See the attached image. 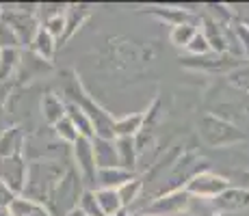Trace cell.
<instances>
[{
    "instance_id": "19",
    "label": "cell",
    "mask_w": 249,
    "mask_h": 216,
    "mask_svg": "<svg viewBox=\"0 0 249 216\" xmlns=\"http://www.w3.org/2000/svg\"><path fill=\"white\" fill-rule=\"evenodd\" d=\"M115 145H117V156H119V166L126 171L135 173L137 169V160H139V145L137 138H126L119 136L115 138Z\"/></svg>"
},
{
    "instance_id": "6",
    "label": "cell",
    "mask_w": 249,
    "mask_h": 216,
    "mask_svg": "<svg viewBox=\"0 0 249 216\" xmlns=\"http://www.w3.org/2000/svg\"><path fill=\"white\" fill-rule=\"evenodd\" d=\"M71 156H74L76 173L80 175L83 184H87L89 190H95V184H98V165H95V153H93L91 138L80 136L71 145Z\"/></svg>"
},
{
    "instance_id": "10",
    "label": "cell",
    "mask_w": 249,
    "mask_h": 216,
    "mask_svg": "<svg viewBox=\"0 0 249 216\" xmlns=\"http://www.w3.org/2000/svg\"><path fill=\"white\" fill-rule=\"evenodd\" d=\"M2 22H7L9 26L16 31V35H18V39H20L22 46H31L33 39H35V35L39 33V28H41V26H37L35 9L9 13V16L2 17Z\"/></svg>"
},
{
    "instance_id": "30",
    "label": "cell",
    "mask_w": 249,
    "mask_h": 216,
    "mask_svg": "<svg viewBox=\"0 0 249 216\" xmlns=\"http://www.w3.org/2000/svg\"><path fill=\"white\" fill-rule=\"evenodd\" d=\"M186 52H189L191 56H206V54H210L213 50H210V46H208V41H206V37L197 31V35L193 37V41L186 46Z\"/></svg>"
},
{
    "instance_id": "4",
    "label": "cell",
    "mask_w": 249,
    "mask_h": 216,
    "mask_svg": "<svg viewBox=\"0 0 249 216\" xmlns=\"http://www.w3.org/2000/svg\"><path fill=\"white\" fill-rule=\"evenodd\" d=\"M83 180L76 173V169H68L63 175V180L59 182V186L54 188V193L48 199V210L52 216H68L71 210L78 208L80 197H83Z\"/></svg>"
},
{
    "instance_id": "8",
    "label": "cell",
    "mask_w": 249,
    "mask_h": 216,
    "mask_svg": "<svg viewBox=\"0 0 249 216\" xmlns=\"http://www.w3.org/2000/svg\"><path fill=\"white\" fill-rule=\"evenodd\" d=\"M191 197L184 188L182 190H171V193L159 195L145 210L143 214H150V216H178L182 214L186 208L191 205Z\"/></svg>"
},
{
    "instance_id": "20",
    "label": "cell",
    "mask_w": 249,
    "mask_h": 216,
    "mask_svg": "<svg viewBox=\"0 0 249 216\" xmlns=\"http://www.w3.org/2000/svg\"><path fill=\"white\" fill-rule=\"evenodd\" d=\"M9 212H11V216H52L46 203L28 199V197H24V195H20L9 205Z\"/></svg>"
},
{
    "instance_id": "7",
    "label": "cell",
    "mask_w": 249,
    "mask_h": 216,
    "mask_svg": "<svg viewBox=\"0 0 249 216\" xmlns=\"http://www.w3.org/2000/svg\"><path fill=\"white\" fill-rule=\"evenodd\" d=\"M208 208L217 216H232L249 208V190L243 186H230L226 193L208 201Z\"/></svg>"
},
{
    "instance_id": "9",
    "label": "cell",
    "mask_w": 249,
    "mask_h": 216,
    "mask_svg": "<svg viewBox=\"0 0 249 216\" xmlns=\"http://www.w3.org/2000/svg\"><path fill=\"white\" fill-rule=\"evenodd\" d=\"M26 177H28V162H26V156H24V153H20V156L0 158V180H2L18 197L24 193Z\"/></svg>"
},
{
    "instance_id": "16",
    "label": "cell",
    "mask_w": 249,
    "mask_h": 216,
    "mask_svg": "<svg viewBox=\"0 0 249 216\" xmlns=\"http://www.w3.org/2000/svg\"><path fill=\"white\" fill-rule=\"evenodd\" d=\"M56 48H59V41L41 26L39 33H37L35 39L31 43V52L37 56V59L44 61V63H52V61H54V54H56Z\"/></svg>"
},
{
    "instance_id": "3",
    "label": "cell",
    "mask_w": 249,
    "mask_h": 216,
    "mask_svg": "<svg viewBox=\"0 0 249 216\" xmlns=\"http://www.w3.org/2000/svg\"><path fill=\"white\" fill-rule=\"evenodd\" d=\"M197 128L199 136L208 147H230L247 141V134L241 128L234 126L228 119L217 117L214 113H204L197 119Z\"/></svg>"
},
{
    "instance_id": "2",
    "label": "cell",
    "mask_w": 249,
    "mask_h": 216,
    "mask_svg": "<svg viewBox=\"0 0 249 216\" xmlns=\"http://www.w3.org/2000/svg\"><path fill=\"white\" fill-rule=\"evenodd\" d=\"M65 102H71L76 106H80L85 113L89 115L91 123H93L95 130V136H102V138H115V119L107 113L93 98L85 91L83 83H80L76 76L68 78L65 83Z\"/></svg>"
},
{
    "instance_id": "23",
    "label": "cell",
    "mask_w": 249,
    "mask_h": 216,
    "mask_svg": "<svg viewBox=\"0 0 249 216\" xmlns=\"http://www.w3.org/2000/svg\"><path fill=\"white\" fill-rule=\"evenodd\" d=\"M68 104V117H70V121L76 126V130L80 132V136H85V138H93L95 136V130H93V123H91V119H89V115L85 113L80 106H76V104H71V102H65Z\"/></svg>"
},
{
    "instance_id": "25",
    "label": "cell",
    "mask_w": 249,
    "mask_h": 216,
    "mask_svg": "<svg viewBox=\"0 0 249 216\" xmlns=\"http://www.w3.org/2000/svg\"><path fill=\"white\" fill-rule=\"evenodd\" d=\"M119 193V199H122L124 208L130 210L132 205L137 203L139 199H141V193H143V182L139 180V177H135V180H130L128 184H124L122 188L117 190Z\"/></svg>"
},
{
    "instance_id": "26",
    "label": "cell",
    "mask_w": 249,
    "mask_h": 216,
    "mask_svg": "<svg viewBox=\"0 0 249 216\" xmlns=\"http://www.w3.org/2000/svg\"><path fill=\"white\" fill-rule=\"evenodd\" d=\"M20 65V52L18 48H7L0 52V80H7Z\"/></svg>"
},
{
    "instance_id": "35",
    "label": "cell",
    "mask_w": 249,
    "mask_h": 216,
    "mask_svg": "<svg viewBox=\"0 0 249 216\" xmlns=\"http://www.w3.org/2000/svg\"><path fill=\"white\" fill-rule=\"evenodd\" d=\"M178 216H193V214H189V212H182V214H178Z\"/></svg>"
},
{
    "instance_id": "34",
    "label": "cell",
    "mask_w": 249,
    "mask_h": 216,
    "mask_svg": "<svg viewBox=\"0 0 249 216\" xmlns=\"http://www.w3.org/2000/svg\"><path fill=\"white\" fill-rule=\"evenodd\" d=\"M0 216H11V212H9V208H2V205H0Z\"/></svg>"
},
{
    "instance_id": "22",
    "label": "cell",
    "mask_w": 249,
    "mask_h": 216,
    "mask_svg": "<svg viewBox=\"0 0 249 216\" xmlns=\"http://www.w3.org/2000/svg\"><path fill=\"white\" fill-rule=\"evenodd\" d=\"M150 13L156 17H160V20L171 22V26H178V24H197V16L186 11V9H174V7L156 9V7H152Z\"/></svg>"
},
{
    "instance_id": "1",
    "label": "cell",
    "mask_w": 249,
    "mask_h": 216,
    "mask_svg": "<svg viewBox=\"0 0 249 216\" xmlns=\"http://www.w3.org/2000/svg\"><path fill=\"white\" fill-rule=\"evenodd\" d=\"M65 173H68V169H63L59 162L50 160V158L28 162V177L22 195L39 201V203H48L50 195L54 193V188L63 180Z\"/></svg>"
},
{
    "instance_id": "27",
    "label": "cell",
    "mask_w": 249,
    "mask_h": 216,
    "mask_svg": "<svg viewBox=\"0 0 249 216\" xmlns=\"http://www.w3.org/2000/svg\"><path fill=\"white\" fill-rule=\"evenodd\" d=\"M52 130H54L56 138H59L61 143H65V145H70V147L74 145V143L80 138V132H78V130H76L74 123L70 121V117H68V115H65V117L61 119V121L56 123V126L52 128Z\"/></svg>"
},
{
    "instance_id": "31",
    "label": "cell",
    "mask_w": 249,
    "mask_h": 216,
    "mask_svg": "<svg viewBox=\"0 0 249 216\" xmlns=\"http://www.w3.org/2000/svg\"><path fill=\"white\" fill-rule=\"evenodd\" d=\"M234 35H236V41L238 46H241V52L245 59H249V26L247 24H236V26H232Z\"/></svg>"
},
{
    "instance_id": "12",
    "label": "cell",
    "mask_w": 249,
    "mask_h": 216,
    "mask_svg": "<svg viewBox=\"0 0 249 216\" xmlns=\"http://www.w3.org/2000/svg\"><path fill=\"white\" fill-rule=\"evenodd\" d=\"M93 153H95V165L100 169H113L119 166V156H117V145L115 138H102V136H93Z\"/></svg>"
},
{
    "instance_id": "36",
    "label": "cell",
    "mask_w": 249,
    "mask_h": 216,
    "mask_svg": "<svg viewBox=\"0 0 249 216\" xmlns=\"http://www.w3.org/2000/svg\"><path fill=\"white\" fill-rule=\"evenodd\" d=\"M0 22H2V9H0Z\"/></svg>"
},
{
    "instance_id": "5",
    "label": "cell",
    "mask_w": 249,
    "mask_h": 216,
    "mask_svg": "<svg viewBox=\"0 0 249 216\" xmlns=\"http://www.w3.org/2000/svg\"><path fill=\"white\" fill-rule=\"evenodd\" d=\"M230 180L221 173H214L213 169H206L202 173H197L195 177H191L186 182L184 190L189 193L193 199H204V201H210L214 197H219L221 193H226L230 188Z\"/></svg>"
},
{
    "instance_id": "15",
    "label": "cell",
    "mask_w": 249,
    "mask_h": 216,
    "mask_svg": "<svg viewBox=\"0 0 249 216\" xmlns=\"http://www.w3.org/2000/svg\"><path fill=\"white\" fill-rule=\"evenodd\" d=\"M65 106H68V104H65L63 98H59L56 93H46L44 98H41V117H44V121L48 126L54 128L56 123L68 115V108Z\"/></svg>"
},
{
    "instance_id": "33",
    "label": "cell",
    "mask_w": 249,
    "mask_h": 216,
    "mask_svg": "<svg viewBox=\"0 0 249 216\" xmlns=\"http://www.w3.org/2000/svg\"><path fill=\"white\" fill-rule=\"evenodd\" d=\"M68 216H87V214H85V212H83V210H80V208H76V210H71V212H70Z\"/></svg>"
},
{
    "instance_id": "13",
    "label": "cell",
    "mask_w": 249,
    "mask_h": 216,
    "mask_svg": "<svg viewBox=\"0 0 249 216\" xmlns=\"http://www.w3.org/2000/svg\"><path fill=\"white\" fill-rule=\"evenodd\" d=\"M135 173L126 171L122 166H113V169H100L98 171V184H95V190L98 188H108V190H119L124 184H128L130 180H135Z\"/></svg>"
},
{
    "instance_id": "18",
    "label": "cell",
    "mask_w": 249,
    "mask_h": 216,
    "mask_svg": "<svg viewBox=\"0 0 249 216\" xmlns=\"http://www.w3.org/2000/svg\"><path fill=\"white\" fill-rule=\"evenodd\" d=\"M89 16H91V11L87 7H83V4H70V7H65V33H63V39L59 41V46H63V41L71 39V35L89 20Z\"/></svg>"
},
{
    "instance_id": "17",
    "label": "cell",
    "mask_w": 249,
    "mask_h": 216,
    "mask_svg": "<svg viewBox=\"0 0 249 216\" xmlns=\"http://www.w3.org/2000/svg\"><path fill=\"white\" fill-rule=\"evenodd\" d=\"M143 128H145V113L124 115V117L115 119V138H119V136L137 138Z\"/></svg>"
},
{
    "instance_id": "14",
    "label": "cell",
    "mask_w": 249,
    "mask_h": 216,
    "mask_svg": "<svg viewBox=\"0 0 249 216\" xmlns=\"http://www.w3.org/2000/svg\"><path fill=\"white\" fill-rule=\"evenodd\" d=\"M24 145H26L24 130L20 126H11L0 136V158L20 156V153H24Z\"/></svg>"
},
{
    "instance_id": "24",
    "label": "cell",
    "mask_w": 249,
    "mask_h": 216,
    "mask_svg": "<svg viewBox=\"0 0 249 216\" xmlns=\"http://www.w3.org/2000/svg\"><path fill=\"white\" fill-rule=\"evenodd\" d=\"M197 31H199L197 24H178V26L171 28L169 41L174 43L176 48H184V50H186V46L193 41V37L197 35Z\"/></svg>"
},
{
    "instance_id": "11",
    "label": "cell",
    "mask_w": 249,
    "mask_h": 216,
    "mask_svg": "<svg viewBox=\"0 0 249 216\" xmlns=\"http://www.w3.org/2000/svg\"><path fill=\"white\" fill-rule=\"evenodd\" d=\"M184 67L191 69H206V71H228V69H236L241 67V61H236V56L232 54H217V52H210L206 56H186L182 61Z\"/></svg>"
},
{
    "instance_id": "32",
    "label": "cell",
    "mask_w": 249,
    "mask_h": 216,
    "mask_svg": "<svg viewBox=\"0 0 249 216\" xmlns=\"http://www.w3.org/2000/svg\"><path fill=\"white\" fill-rule=\"evenodd\" d=\"M16 199H18V195L13 193V190L9 188L2 180H0V205H2V208H9V205H11Z\"/></svg>"
},
{
    "instance_id": "28",
    "label": "cell",
    "mask_w": 249,
    "mask_h": 216,
    "mask_svg": "<svg viewBox=\"0 0 249 216\" xmlns=\"http://www.w3.org/2000/svg\"><path fill=\"white\" fill-rule=\"evenodd\" d=\"M44 28L54 37L56 41L63 39V33H65V13H56V16H48L44 22Z\"/></svg>"
},
{
    "instance_id": "29",
    "label": "cell",
    "mask_w": 249,
    "mask_h": 216,
    "mask_svg": "<svg viewBox=\"0 0 249 216\" xmlns=\"http://www.w3.org/2000/svg\"><path fill=\"white\" fill-rule=\"evenodd\" d=\"M78 208L83 210L87 216H104L102 214V210H100V203H98V199H95V190H85L83 197H80V203H78Z\"/></svg>"
},
{
    "instance_id": "21",
    "label": "cell",
    "mask_w": 249,
    "mask_h": 216,
    "mask_svg": "<svg viewBox=\"0 0 249 216\" xmlns=\"http://www.w3.org/2000/svg\"><path fill=\"white\" fill-rule=\"evenodd\" d=\"M95 199L100 203V210H102L104 216H119L124 212V203L119 199L117 190H108V188H98L95 190Z\"/></svg>"
}]
</instances>
